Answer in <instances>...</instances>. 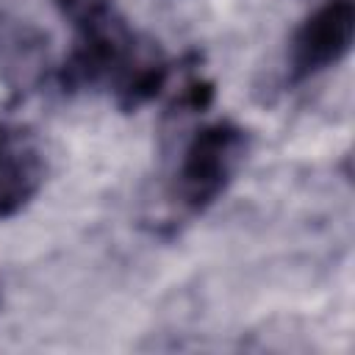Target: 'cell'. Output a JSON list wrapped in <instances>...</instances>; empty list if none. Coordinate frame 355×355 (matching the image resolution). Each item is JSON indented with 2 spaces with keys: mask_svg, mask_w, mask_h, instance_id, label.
<instances>
[{
  "mask_svg": "<svg viewBox=\"0 0 355 355\" xmlns=\"http://www.w3.org/2000/svg\"><path fill=\"white\" fill-rule=\"evenodd\" d=\"M61 17L72 25L75 39L61 61L55 80L64 94L92 89L103 80H114L128 53L136 44V33L128 28L114 0H53Z\"/></svg>",
  "mask_w": 355,
  "mask_h": 355,
  "instance_id": "obj_1",
  "label": "cell"
},
{
  "mask_svg": "<svg viewBox=\"0 0 355 355\" xmlns=\"http://www.w3.org/2000/svg\"><path fill=\"white\" fill-rule=\"evenodd\" d=\"M247 150L250 133L233 119L202 125L183 147L172 180V202L186 216H202L227 191Z\"/></svg>",
  "mask_w": 355,
  "mask_h": 355,
  "instance_id": "obj_2",
  "label": "cell"
},
{
  "mask_svg": "<svg viewBox=\"0 0 355 355\" xmlns=\"http://www.w3.org/2000/svg\"><path fill=\"white\" fill-rule=\"evenodd\" d=\"M355 36V0H324L313 8L291 33L288 42V78L302 83L338 61L352 50Z\"/></svg>",
  "mask_w": 355,
  "mask_h": 355,
  "instance_id": "obj_3",
  "label": "cell"
},
{
  "mask_svg": "<svg viewBox=\"0 0 355 355\" xmlns=\"http://www.w3.org/2000/svg\"><path fill=\"white\" fill-rule=\"evenodd\" d=\"M44 161L39 150L11 128H0V219L19 214L42 189Z\"/></svg>",
  "mask_w": 355,
  "mask_h": 355,
  "instance_id": "obj_4",
  "label": "cell"
},
{
  "mask_svg": "<svg viewBox=\"0 0 355 355\" xmlns=\"http://www.w3.org/2000/svg\"><path fill=\"white\" fill-rule=\"evenodd\" d=\"M172 64L166 61L164 50L158 42L150 39H136L133 50L128 53L125 64L111 80L114 89V103L122 114H136L147 103H153L169 83Z\"/></svg>",
  "mask_w": 355,
  "mask_h": 355,
  "instance_id": "obj_5",
  "label": "cell"
},
{
  "mask_svg": "<svg viewBox=\"0 0 355 355\" xmlns=\"http://www.w3.org/2000/svg\"><path fill=\"white\" fill-rule=\"evenodd\" d=\"M47 69V36L25 19L0 17V78L22 94L42 83Z\"/></svg>",
  "mask_w": 355,
  "mask_h": 355,
  "instance_id": "obj_6",
  "label": "cell"
},
{
  "mask_svg": "<svg viewBox=\"0 0 355 355\" xmlns=\"http://www.w3.org/2000/svg\"><path fill=\"white\" fill-rule=\"evenodd\" d=\"M214 97H216L214 80L194 75V78H189V80L178 89V94L172 97L169 114H202V111H208V108L214 105Z\"/></svg>",
  "mask_w": 355,
  "mask_h": 355,
  "instance_id": "obj_7",
  "label": "cell"
}]
</instances>
